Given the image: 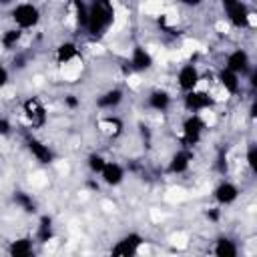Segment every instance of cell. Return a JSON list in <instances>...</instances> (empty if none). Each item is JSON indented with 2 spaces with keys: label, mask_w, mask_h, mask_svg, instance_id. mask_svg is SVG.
<instances>
[{
  "label": "cell",
  "mask_w": 257,
  "mask_h": 257,
  "mask_svg": "<svg viewBox=\"0 0 257 257\" xmlns=\"http://www.w3.org/2000/svg\"><path fill=\"white\" fill-rule=\"evenodd\" d=\"M112 22V10L108 8V4L104 2H94L90 6V10L86 12V28L92 34H100L104 28H108V24Z\"/></svg>",
  "instance_id": "obj_1"
},
{
  "label": "cell",
  "mask_w": 257,
  "mask_h": 257,
  "mask_svg": "<svg viewBox=\"0 0 257 257\" xmlns=\"http://www.w3.org/2000/svg\"><path fill=\"white\" fill-rule=\"evenodd\" d=\"M38 8L36 6H32V4H18L16 8H14V12H12V18H14V22L20 26V28H30V26H34L36 22H38Z\"/></svg>",
  "instance_id": "obj_2"
},
{
  "label": "cell",
  "mask_w": 257,
  "mask_h": 257,
  "mask_svg": "<svg viewBox=\"0 0 257 257\" xmlns=\"http://www.w3.org/2000/svg\"><path fill=\"white\" fill-rule=\"evenodd\" d=\"M227 14H229V18H231V22L235 24V26H247V22H249V10H247V6L241 2V0H237V2H233V4H229L227 6Z\"/></svg>",
  "instance_id": "obj_3"
},
{
  "label": "cell",
  "mask_w": 257,
  "mask_h": 257,
  "mask_svg": "<svg viewBox=\"0 0 257 257\" xmlns=\"http://www.w3.org/2000/svg\"><path fill=\"white\" fill-rule=\"evenodd\" d=\"M197 82H199V72L193 64H187L179 70V86L183 90H193L197 86Z\"/></svg>",
  "instance_id": "obj_4"
},
{
  "label": "cell",
  "mask_w": 257,
  "mask_h": 257,
  "mask_svg": "<svg viewBox=\"0 0 257 257\" xmlns=\"http://www.w3.org/2000/svg\"><path fill=\"white\" fill-rule=\"evenodd\" d=\"M24 110H26V116L30 118V122L34 124V126H40V124H44V120H46V114H44V106L36 100V98H30L26 104H24Z\"/></svg>",
  "instance_id": "obj_5"
},
{
  "label": "cell",
  "mask_w": 257,
  "mask_h": 257,
  "mask_svg": "<svg viewBox=\"0 0 257 257\" xmlns=\"http://www.w3.org/2000/svg\"><path fill=\"white\" fill-rule=\"evenodd\" d=\"M247 64H249V58H247V52L245 50H235L229 58H227V68L233 70V72H243L247 70Z\"/></svg>",
  "instance_id": "obj_6"
},
{
  "label": "cell",
  "mask_w": 257,
  "mask_h": 257,
  "mask_svg": "<svg viewBox=\"0 0 257 257\" xmlns=\"http://www.w3.org/2000/svg\"><path fill=\"white\" fill-rule=\"evenodd\" d=\"M201 131H203V122H201L199 116L187 118V122H185V139H187V143H191V145L197 143L199 137H201Z\"/></svg>",
  "instance_id": "obj_7"
},
{
  "label": "cell",
  "mask_w": 257,
  "mask_h": 257,
  "mask_svg": "<svg viewBox=\"0 0 257 257\" xmlns=\"http://www.w3.org/2000/svg\"><path fill=\"white\" fill-rule=\"evenodd\" d=\"M139 245H141V237H139V235H128V237H124V239L112 249V253H114V255H133Z\"/></svg>",
  "instance_id": "obj_8"
},
{
  "label": "cell",
  "mask_w": 257,
  "mask_h": 257,
  "mask_svg": "<svg viewBox=\"0 0 257 257\" xmlns=\"http://www.w3.org/2000/svg\"><path fill=\"white\" fill-rule=\"evenodd\" d=\"M185 104H187V108H191V110H201V108H207L209 104H211V96H207L205 92H189L187 94V98H185Z\"/></svg>",
  "instance_id": "obj_9"
},
{
  "label": "cell",
  "mask_w": 257,
  "mask_h": 257,
  "mask_svg": "<svg viewBox=\"0 0 257 257\" xmlns=\"http://www.w3.org/2000/svg\"><path fill=\"white\" fill-rule=\"evenodd\" d=\"M237 195H239V191H237V187H235V185H231V183H223V185H219V187H217V191H215L217 201H219V203H223V205L233 203V201L237 199Z\"/></svg>",
  "instance_id": "obj_10"
},
{
  "label": "cell",
  "mask_w": 257,
  "mask_h": 257,
  "mask_svg": "<svg viewBox=\"0 0 257 257\" xmlns=\"http://www.w3.org/2000/svg\"><path fill=\"white\" fill-rule=\"evenodd\" d=\"M100 173H102L104 183H108V185H118L122 181V169L118 165H114V163H104Z\"/></svg>",
  "instance_id": "obj_11"
},
{
  "label": "cell",
  "mask_w": 257,
  "mask_h": 257,
  "mask_svg": "<svg viewBox=\"0 0 257 257\" xmlns=\"http://www.w3.org/2000/svg\"><path fill=\"white\" fill-rule=\"evenodd\" d=\"M131 64L137 68V70H145L153 64V58L151 54L145 50V48H135L133 50V58H131Z\"/></svg>",
  "instance_id": "obj_12"
},
{
  "label": "cell",
  "mask_w": 257,
  "mask_h": 257,
  "mask_svg": "<svg viewBox=\"0 0 257 257\" xmlns=\"http://www.w3.org/2000/svg\"><path fill=\"white\" fill-rule=\"evenodd\" d=\"M28 149H30V153H32L40 163H50V161H52L50 149H48L46 145H42L40 141H30V143H28Z\"/></svg>",
  "instance_id": "obj_13"
},
{
  "label": "cell",
  "mask_w": 257,
  "mask_h": 257,
  "mask_svg": "<svg viewBox=\"0 0 257 257\" xmlns=\"http://www.w3.org/2000/svg\"><path fill=\"white\" fill-rule=\"evenodd\" d=\"M32 253V243H30V239H18V241H14L12 245H10V255H14V257H26V255H30Z\"/></svg>",
  "instance_id": "obj_14"
},
{
  "label": "cell",
  "mask_w": 257,
  "mask_h": 257,
  "mask_svg": "<svg viewBox=\"0 0 257 257\" xmlns=\"http://www.w3.org/2000/svg\"><path fill=\"white\" fill-rule=\"evenodd\" d=\"M221 84H223L229 92H237V90H239V78H237V72L225 68V70L221 72Z\"/></svg>",
  "instance_id": "obj_15"
},
{
  "label": "cell",
  "mask_w": 257,
  "mask_h": 257,
  "mask_svg": "<svg viewBox=\"0 0 257 257\" xmlns=\"http://www.w3.org/2000/svg\"><path fill=\"white\" fill-rule=\"evenodd\" d=\"M215 255H217V257H235V255H237V247H235L229 239H221V241H217Z\"/></svg>",
  "instance_id": "obj_16"
},
{
  "label": "cell",
  "mask_w": 257,
  "mask_h": 257,
  "mask_svg": "<svg viewBox=\"0 0 257 257\" xmlns=\"http://www.w3.org/2000/svg\"><path fill=\"white\" fill-rule=\"evenodd\" d=\"M189 153H185V151H181V153H177L175 157H173V161H171V171L173 173H183L187 167H189Z\"/></svg>",
  "instance_id": "obj_17"
},
{
  "label": "cell",
  "mask_w": 257,
  "mask_h": 257,
  "mask_svg": "<svg viewBox=\"0 0 257 257\" xmlns=\"http://www.w3.org/2000/svg\"><path fill=\"white\" fill-rule=\"evenodd\" d=\"M74 56H76V46L70 44V42L58 46V50H56V58H58V62H68V60H72Z\"/></svg>",
  "instance_id": "obj_18"
},
{
  "label": "cell",
  "mask_w": 257,
  "mask_h": 257,
  "mask_svg": "<svg viewBox=\"0 0 257 257\" xmlns=\"http://www.w3.org/2000/svg\"><path fill=\"white\" fill-rule=\"evenodd\" d=\"M120 98H122V92H120V90H108L104 96H100V98H98V106L110 108V106L118 104V102H120Z\"/></svg>",
  "instance_id": "obj_19"
},
{
  "label": "cell",
  "mask_w": 257,
  "mask_h": 257,
  "mask_svg": "<svg viewBox=\"0 0 257 257\" xmlns=\"http://www.w3.org/2000/svg\"><path fill=\"white\" fill-rule=\"evenodd\" d=\"M149 104L157 110H165L169 106V94L167 92H153L149 98Z\"/></svg>",
  "instance_id": "obj_20"
},
{
  "label": "cell",
  "mask_w": 257,
  "mask_h": 257,
  "mask_svg": "<svg viewBox=\"0 0 257 257\" xmlns=\"http://www.w3.org/2000/svg\"><path fill=\"white\" fill-rule=\"evenodd\" d=\"M18 38H20V30H6L4 36H2V44L6 48H10V46H14L18 42Z\"/></svg>",
  "instance_id": "obj_21"
},
{
  "label": "cell",
  "mask_w": 257,
  "mask_h": 257,
  "mask_svg": "<svg viewBox=\"0 0 257 257\" xmlns=\"http://www.w3.org/2000/svg\"><path fill=\"white\" fill-rule=\"evenodd\" d=\"M88 167H90L92 171L100 173V171H102V167H104V159H102L100 155H92V157L88 159Z\"/></svg>",
  "instance_id": "obj_22"
},
{
  "label": "cell",
  "mask_w": 257,
  "mask_h": 257,
  "mask_svg": "<svg viewBox=\"0 0 257 257\" xmlns=\"http://www.w3.org/2000/svg\"><path fill=\"white\" fill-rule=\"evenodd\" d=\"M48 237H50V221L44 219V221H42V229H40V239L46 241Z\"/></svg>",
  "instance_id": "obj_23"
},
{
  "label": "cell",
  "mask_w": 257,
  "mask_h": 257,
  "mask_svg": "<svg viewBox=\"0 0 257 257\" xmlns=\"http://www.w3.org/2000/svg\"><path fill=\"white\" fill-rule=\"evenodd\" d=\"M247 161H249V165H251L253 169L257 167V149H255V147L249 149V153H247Z\"/></svg>",
  "instance_id": "obj_24"
},
{
  "label": "cell",
  "mask_w": 257,
  "mask_h": 257,
  "mask_svg": "<svg viewBox=\"0 0 257 257\" xmlns=\"http://www.w3.org/2000/svg\"><path fill=\"white\" fill-rule=\"evenodd\" d=\"M6 80H8V72L4 70V66H0V88L6 84Z\"/></svg>",
  "instance_id": "obj_25"
},
{
  "label": "cell",
  "mask_w": 257,
  "mask_h": 257,
  "mask_svg": "<svg viewBox=\"0 0 257 257\" xmlns=\"http://www.w3.org/2000/svg\"><path fill=\"white\" fill-rule=\"evenodd\" d=\"M10 131V124L4 120V118H0V135H6Z\"/></svg>",
  "instance_id": "obj_26"
},
{
  "label": "cell",
  "mask_w": 257,
  "mask_h": 257,
  "mask_svg": "<svg viewBox=\"0 0 257 257\" xmlns=\"http://www.w3.org/2000/svg\"><path fill=\"white\" fill-rule=\"evenodd\" d=\"M181 2H185V4H191V6H195V4H199L201 0H181Z\"/></svg>",
  "instance_id": "obj_27"
},
{
  "label": "cell",
  "mask_w": 257,
  "mask_h": 257,
  "mask_svg": "<svg viewBox=\"0 0 257 257\" xmlns=\"http://www.w3.org/2000/svg\"><path fill=\"white\" fill-rule=\"evenodd\" d=\"M223 2H225V4L229 6V4H233V2H237V0H223Z\"/></svg>",
  "instance_id": "obj_28"
},
{
  "label": "cell",
  "mask_w": 257,
  "mask_h": 257,
  "mask_svg": "<svg viewBox=\"0 0 257 257\" xmlns=\"http://www.w3.org/2000/svg\"><path fill=\"white\" fill-rule=\"evenodd\" d=\"M8 2H10V0H0V4H8Z\"/></svg>",
  "instance_id": "obj_29"
}]
</instances>
